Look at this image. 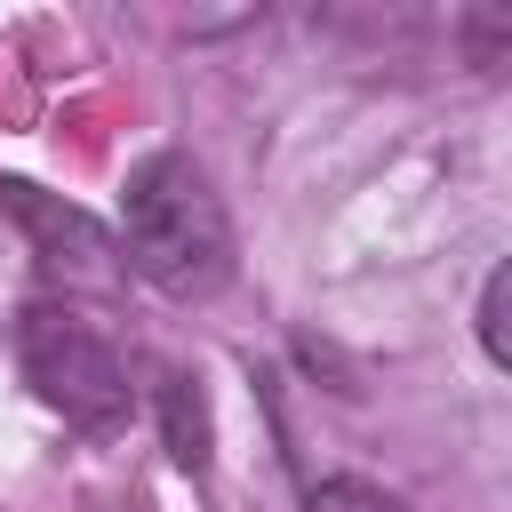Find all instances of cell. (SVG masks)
<instances>
[{
    "instance_id": "cell-2",
    "label": "cell",
    "mask_w": 512,
    "mask_h": 512,
    "mask_svg": "<svg viewBox=\"0 0 512 512\" xmlns=\"http://www.w3.org/2000/svg\"><path fill=\"white\" fill-rule=\"evenodd\" d=\"M8 352L32 384L40 408H56L72 432H120L128 408H136V384H128V360L64 304H24L16 328H8Z\"/></svg>"
},
{
    "instance_id": "cell-5",
    "label": "cell",
    "mask_w": 512,
    "mask_h": 512,
    "mask_svg": "<svg viewBox=\"0 0 512 512\" xmlns=\"http://www.w3.org/2000/svg\"><path fill=\"white\" fill-rule=\"evenodd\" d=\"M304 512H408V504H400L392 488L360 480V472H328V480L304 488Z\"/></svg>"
},
{
    "instance_id": "cell-6",
    "label": "cell",
    "mask_w": 512,
    "mask_h": 512,
    "mask_svg": "<svg viewBox=\"0 0 512 512\" xmlns=\"http://www.w3.org/2000/svg\"><path fill=\"white\" fill-rule=\"evenodd\" d=\"M504 296H512V264H488V280H480V312H472V328H480V352H488V368H512V336H504Z\"/></svg>"
},
{
    "instance_id": "cell-4",
    "label": "cell",
    "mask_w": 512,
    "mask_h": 512,
    "mask_svg": "<svg viewBox=\"0 0 512 512\" xmlns=\"http://www.w3.org/2000/svg\"><path fill=\"white\" fill-rule=\"evenodd\" d=\"M160 432H168V456H176L184 472H208L216 432H208V392H200V376H168V384H160Z\"/></svg>"
},
{
    "instance_id": "cell-1",
    "label": "cell",
    "mask_w": 512,
    "mask_h": 512,
    "mask_svg": "<svg viewBox=\"0 0 512 512\" xmlns=\"http://www.w3.org/2000/svg\"><path fill=\"white\" fill-rule=\"evenodd\" d=\"M120 256L136 280H152L176 304H208L232 288L240 248H232V216L224 192L208 184V168L192 152H144L120 184Z\"/></svg>"
},
{
    "instance_id": "cell-3",
    "label": "cell",
    "mask_w": 512,
    "mask_h": 512,
    "mask_svg": "<svg viewBox=\"0 0 512 512\" xmlns=\"http://www.w3.org/2000/svg\"><path fill=\"white\" fill-rule=\"evenodd\" d=\"M0 208L24 224V240H32V256H40V272H48L56 288H120V280H128L120 232L96 224L88 208H72L64 192H40V184H24V176H0Z\"/></svg>"
}]
</instances>
